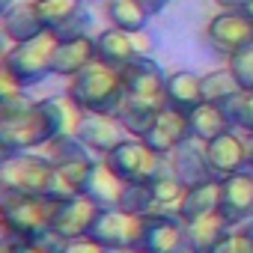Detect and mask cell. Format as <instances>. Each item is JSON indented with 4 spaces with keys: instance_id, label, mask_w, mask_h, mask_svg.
<instances>
[{
    "instance_id": "e575fe53",
    "label": "cell",
    "mask_w": 253,
    "mask_h": 253,
    "mask_svg": "<svg viewBox=\"0 0 253 253\" xmlns=\"http://www.w3.org/2000/svg\"><path fill=\"white\" fill-rule=\"evenodd\" d=\"M131 39H134V48H137L140 57H149V54L155 51V39H152V33L137 30V33H131Z\"/></svg>"
},
{
    "instance_id": "f546056e",
    "label": "cell",
    "mask_w": 253,
    "mask_h": 253,
    "mask_svg": "<svg viewBox=\"0 0 253 253\" xmlns=\"http://www.w3.org/2000/svg\"><path fill=\"white\" fill-rule=\"evenodd\" d=\"M232 128H241L247 134H253V89H241L238 95H232L226 104H223Z\"/></svg>"
},
{
    "instance_id": "9c48e42d",
    "label": "cell",
    "mask_w": 253,
    "mask_h": 253,
    "mask_svg": "<svg viewBox=\"0 0 253 253\" xmlns=\"http://www.w3.org/2000/svg\"><path fill=\"white\" fill-rule=\"evenodd\" d=\"M206 39L214 51L232 57L253 45V18L244 9H223L206 27Z\"/></svg>"
},
{
    "instance_id": "5bb4252c",
    "label": "cell",
    "mask_w": 253,
    "mask_h": 253,
    "mask_svg": "<svg viewBox=\"0 0 253 253\" xmlns=\"http://www.w3.org/2000/svg\"><path fill=\"white\" fill-rule=\"evenodd\" d=\"M170 167H173V176H176L185 188H197V185H206V182H214V179H217V173H214L211 164H209L206 143H200L197 137H191L188 143H182V146L170 155Z\"/></svg>"
},
{
    "instance_id": "1f68e13d",
    "label": "cell",
    "mask_w": 253,
    "mask_h": 253,
    "mask_svg": "<svg viewBox=\"0 0 253 253\" xmlns=\"http://www.w3.org/2000/svg\"><path fill=\"white\" fill-rule=\"evenodd\" d=\"M229 72L235 75L241 89H253V45L229 57Z\"/></svg>"
},
{
    "instance_id": "ba28073f",
    "label": "cell",
    "mask_w": 253,
    "mask_h": 253,
    "mask_svg": "<svg viewBox=\"0 0 253 253\" xmlns=\"http://www.w3.org/2000/svg\"><path fill=\"white\" fill-rule=\"evenodd\" d=\"M119 78L128 98L152 104V107H167V95H164L167 75L152 63V57H134L128 66L119 69Z\"/></svg>"
},
{
    "instance_id": "7c38bea8",
    "label": "cell",
    "mask_w": 253,
    "mask_h": 253,
    "mask_svg": "<svg viewBox=\"0 0 253 253\" xmlns=\"http://www.w3.org/2000/svg\"><path fill=\"white\" fill-rule=\"evenodd\" d=\"M191 137H194V131H191V116L182 113V110L164 107L143 140H146V146H152L158 155L170 158V155H173L182 143H188Z\"/></svg>"
},
{
    "instance_id": "8992f818",
    "label": "cell",
    "mask_w": 253,
    "mask_h": 253,
    "mask_svg": "<svg viewBox=\"0 0 253 253\" xmlns=\"http://www.w3.org/2000/svg\"><path fill=\"white\" fill-rule=\"evenodd\" d=\"M104 161L125 182H152L167 164V158L158 155L152 146H146V140H140V137L122 140L110 155H104Z\"/></svg>"
},
{
    "instance_id": "484cf974",
    "label": "cell",
    "mask_w": 253,
    "mask_h": 253,
    "mask_svg": "<svg viewBox=\"0 0 253 253\" xmlns=\"http://www.w3.org/2000/svg\"><path fill=\"white\" fill-rule=\"evenodd\" d=\"M104 15H107L110 27H119L125 33H137V30H146L152 9L143 0H107Z\"/></svg>"
},
{
    "instance_id": "ffe728a7",
    "label": "cell",
    "mask_w": 253,
    "mask_h": 253,
    "mask_svg": "<svg viewBox=\"0 0 253 253\" xmlns=\"http://www.w3.org/2000/svg\"><path fill=\"white\" fill-rule=\"evenodd\" d=\"M89 63H95V39L92 36H72V39H60L57 54H54V75L63 78H75L78 72H84Z\"/></svg>"
},
{
    "instance_id": "b9f144b4",
    "label": "cell",
    "mask_w": 253,
    "mask_h": 253,
    "mask_svg": "<svg viewBox=\"0 0 253 253\" xmlns=\"http://www.w3.org/2000/svg\"><path fill=\"white\" fill-rule=\"evenodd\" d=\"M92 3H95V0H92ZM98 3H107V0H98Z\"/></svg>"
},
{
    "instance_id": "44dd1931",
    "label": "cell",
    "mask_w": 253,
    "mask_h": 253,
    "mask_svg": "<svg viewBox=\"0 0 253 253\" xmlns=\"http://www.w3.org/2000/svg\"><path fill=\"white\" fill-rule=\"evenodd\" d=\"M134 57H140V54L134 48L131 33H125L119 27H107V30H101L95 36V60L98 63H104V66L119 72L122 66H128Z\"/></svg>"
},
{
    "instance_id": "cb8c5ba5",
    "label": "cell",
    "mask_w": 253,
    "mask_h": 253,
    "mask_svg": "<svg viewBox=\"0 0 253 253\" xmlns=\"http://www.w3.org/2000/svg\"><path fill=\"white\" fill-rule=\"evenodd\" d=\"M229 229L232 226L223 220V214L214 211V214H206L194 223H185V241H188L191 253H211Z\"/></svg>"
},
{
    "instance_id": "ac0fdd59",
    "label": "cell",
    "mask_w": 253,
    "mask_h": 253,
    "mask_svg": "<svg viewBox=\"0 0 253 253\" xmlns=\"http://www.w3.org/2000/svg\"><path fill=\"white\" fill-rule=\"evenodd\" d=\"M98 211H101V206H95L92 200H86L81 194L78 197H69V200H60L51 229H57L69 241L72 238H84V235H89V226L98 217Z\"/></svg>"
},
{
    "instance_id": "d590c367",
    "label": "cell",
    "mask_w": 253,
    "mask_h": 253,
    "mask_svg": "<svg viewBox=\"0 0 253 253\" xmlns=\"http://www.w3.org/2000/svg\"><path fill=\"white\" fill-rule=\"evenodd\" d=\"M214 3H217L220 9H241L247 0H214Z\"/></svg>"
},
{
    "instance_id": "d4e9b609",
    "label": "cell",
    "mask_w": 253,
    "mask_h": 253,
    "mask_svg": "<svg viewBox=\"0 0 253 253\" xmlns=\"http://www.w3.org/2000/svg\"><path fill=\"white\" fill-rule=\"evenodd\" d=\"M191 116V131L200 143H209L226 131H232V122L223 110V104H214V101H203L197 110L188 113Z\"/></svg>"
},
{
    "instance_id": "8fae6325",
    "label": "cell",
    "mask_w": 253,
    "mask_h": 253,
    "mask_svg": "<svg viewBox=\"0 0 253 253\" xmlns=\"http://www.w3.org/2000/svg\"><path fill=\"white\" fill-rule=\"evenodd\" d=\"M229 226H241L253 217V173L241 170L220 179V209Z\"/></svg>"
},
{
    "instance_id": "603a6c76",
    "label": "cell",
    "mask_w": 253,
    "mask_h": 253,
    "mask_svg": "<svg viewBox=\"0 0 253 253\" xmlns=\"http://www.w3.org/2000/svg\"><path fill=\"white\" fill-rule=\"evenodd\" d=\"M217 209H220V179L197 185V188H188L182 203H179V220L182 223H194V220H200L206 214H214Z\"/></svg>"
},
{
    "instance_id": "ab89813d",
    "label": "cell",
    "mask_w": 253,
    "mask_h": 253,
    "mask_svg": "<svg viewBox=\"0 0 253 253\" xmlns=\"http://www.w3.org/2000/svg\"><path fill=\"white\" fill-rule=\"evenodd\" d=\"M247 146H250V167H253V137L247 140Z\"/></svg>"
},
{
    "instance_id": "7402d4cb",
    "label": "cell",
    "mask_w": 253,
    "mask_h": 253,
    "mask_svg": "<svg viewBox=\"0 0 253 253\" xmlns=\"http://www.w3.org/2000/svg\"><path fill=\"white\" fill-rule=\"evenodd\" d=\"M164 95H167V107L191 113V110H197L206 101V95H203V78L194 75V72H173V75H167Z\"/></svg>"
},
{
    "instance_id": "277c9868",
    "label": "cell",
    "mask_w": 253,
    "mask_h": 253,
    "mask_svg": "<svg viewBox=\"0 0 253 253\" xmlns=\"http://www.w3.org/2000/svg\"><path fill=\"white\" fill-rule=\"evenodd\" d=\"M57 45H60V36L54 30H45L30 42L12 45L3 57V72H9L21 86H33L54 72Z\"/></svg>"
},
{
    "instance_id": "60d3db41",
    "label": "cell",
    "mask_w": 253,
    "mask_h": 253,
    "mask_svg": "<svg viewBox=\"0 0 253 253\" xmlns=\"http://www.w3.org/2000/svg\"><path fill=\"white\" fill-rule=\"evenodd\" d=\"M173 253H191V247L185 244V247H179V250H173Z\"/></svg>"
},
{
    "instance_id": "e0dca14e",
    "label": "cell",
    "mask_w": 253,
    "mask_h": 253,
    "mask_svg": "<svg viewBox=\"0 0 253 253\" xmlns=\"http://www.w3.org/2000/svg\"><path fill=\"white\" fill-rule=\"evenodd\" d=\"M185 223L176 214H146L140 247L143 253H173L185 247Z\"/></svg>"
},
{
    "instance_id": "836d02e7",
    "label": "cell",
    "mask_w": 253,
    "mask_h": 253,
    "mask_svg": "<svg viewBox=\"0 0 253 253\" xmlns=\"http://www.w3.org/2000/svg\"><path fill=\"white\" fill-rule=\"evenodd\" d=\"M3 253H48L45 247H39L36 241H18V238H6Z\"/></svg>"
},
{
    "instance_id": "6da1fadb",
    "label": "cell",
    "mask_w": 253,
    "mask_h": 253,
    "mask_svg": "<svg viewBox=\"0 0 253 253\" xmlns=\"http://www.w3.org/2000/svg\"><path fill=\"white\" fill-rule=\"evenodd\" d=\"M0 185L3 191L15 194H33V197H51V200H69L78 197L57 173V167L45 155L33 152H12L3 155L0 164Z\"/></svg>"
},
{
    "instance_id": "d6a6232c",
    "label": "cell",
    "mask_w": 253,
    "mask_h": 253,
    "mask_svg": "<svg viewBox=\"0 0 253 253\" xmlns=\"http://www.w3.org/2000/svg\"><path fill=\"white\" fill-rule=\"evenodd\" d=\"M63 253H110L104 244H98V241H92L89 235H84V238H72L69 244H66V250Z\"/></svg>"
},
{
    "instance_id": "4dcf8cb0",
    "label": "cell",
    "mask_w": 253,
    "mask_h": 253,
    "mask_svg": "<svg viewBox=\"0 0 253 253\" xmlns=\"http://www.w3.org/2000/svg\"><path fill=\"white\" fill-rule=\"evenodd\" d=\"M211 253H253V226L229 229Z\"/></svg>"
},
{
    "instance_id": "52a82bcc",
    "label": "cell",
    "mask_w": 253,
    "mask_h": 253,
    "mask_svg": "<svg viewBox=\"0 0 253 253\" xmlns=\"http://www.w3.org/2000/svg\"><path fill=\"white\" fill-rule=\"evenodd\" d=\"M143 223H146L143 214H131L122 209H101L89 226V238L104 244L107 250H131L140 247Z\"/></svg>"
},
{
    "instance_id": "3957f363",
    "label": "cell",
    "mask_w": 253,
    "mask_h": 253,
    "mask_svg": "<svg viewBox=\"0 0 253 253\" xmlns=\"http://www.w3.org/2000/svg\"><path fill=\"white\" fill-rule=\"evenodd\" d=\"M57 206H60V200H51V197L3 191V229H6V238L36 241L39 235H45L51 229Z\"/></svg>"
},
{
    "instance_id": "f35d334b",
    "label": "cell",
    "mask_w": 253,
    "mask_h": 253,
    "mask_svg": "<svg viewBox=\"0 0 253 253\" xmlns=\"http://www.w3.org/2000/svg\"><path fill=\"white\" fill-rule=\"evenodd\" d=\"M110 253H143V250H137V247H131V250H110Z\"/></svg>"
},
{
    "instance_id": "9a60e30c",
    "label": "cell",
    "mask_w": 253,
    "mask_h": 253,
    "mask_svg": "<svg viewBox=\"0 0 253 253\" xmlns=\"http://www.w3.org/2000/svg\"><path fill=\"white\" fill-rule=\"evenodd\" d=\"M125 188H128V182H125L122 176H116L107 167V161L101 158V161H92L89 164L86 179H84V188H81V197L92 200L101 209H119Z\"/></svg>"
},
{
    "instance_id": "4316f807",
    "label": "cell",
    "mask_w": 253,
    "mask_h": 253,
    "mask_svg": "<svg viewBox=\"0 0 253 253\" xmlns=\"http://www.w3.org/2000/svg\"><path fill=\"white\" fill-rule=\"evenodd\" d=\"M161 110L164 107H152V104H143V101H134V98H125V104H122V110L116 116L122 122V128L128 131L131 137H140L143 140L149 134V128L155 125V119H158Z\"/></svg>"
},
{
    "instance_id": "7a4b0ae2",
    "label": "cell",
    "mask_w": 253,
    "mask_h": 253,
    "mask_svg": "<svg viewBox=\"0 0 253 253\" xmlns=\"http://www.w3.org/2000/svg\"><path fill=\"white\" fill-rule=\"evenodd\" d=\"M66 92L84 107V113H110L116 116L125 104V86L116 69L104 66V63H89L84 72H78L75 78H69Z\"/></svg>"
},
{
    "instance_id": "2e32d148",
    "label": "cell",
    "mask_w": 253,
    "mask_h": 253,
    "mask_svg": "<svg viewBox=\"0 0 253 253\" xmlns=\"http://www.w3.org/2000/svg\"><path fill=\"white\" fill-rule=\"evenodd\" d=\"M206 155H209V164L217 173V179L241 173L244 167H250V146H247V140L238 137V131H226V134L209 140Z\"/></svg>"
},
{
    "instance_id": "74e56055",
    "label": "cell",
    "mask_w": 253,
    "mask_h": 253,
    "mask_svg": "<svg viewBox=\"0 0 253 253\" xmlns=\"http://www.w3.org/2000/svg\"><path fill=\"white\" fill-rule=\"evenodd\" d=\"M241 9H244V12H247V15H250V18H253V0H247V3H244V6H241Z\"/></svg>"
},
{
    "instance_id": "83f0119b",
    "label": "cell",
    "mask_w": 253,
    "mask_h": 253,
    "mask_svg": "<svg viewBox=\"0 0 253 253\" xmlns=\"http://www.w3.org/2000/svg\"><path fill=\"white\" fill-rule=\"evenodd\" d=\"M238 92H241V86H238L235 75L229 72V66H226V69H217V72L203 75V95H206V101L226 104V101H229L232 95H238Z\"/></svg>"
},
{
    "instance_id": "d6986e66",
    "label": "cell",
    "mask_w": 253,
    "mask_h": 253,
    "mask_svg": "<svg viewBox=\"0 0 253 253\" xmlns=\"http://www.w3.org/2000/svg\"><path fill=\"white\" fill-rule=\"evenodd\" d=\"M0 27H3V36L12 42V45H21V42H30L36 39L39 33H45V21L39 15V6L36 0H21V3L9 6L3 12V21H0Z\"/></svg>"
},
{
    "instance_id": "30bf717a",
    "label": "cell",
    "mask_w": 253,
    "mask_h": 253,
    "mask_svg": "<svg viewBox=\"0 0 253 253\" xmlns=\"http://www.w3.org/2000/svg\"><path fill=\"white\" fill-rule=\"evenodd\" d=\"M78 140L95 152V155H110L122 140H128V131L122 128L119 116H110V113H84L81 125H78Z\"/></svg>"
},
{
    "instance_id": "7bdbcfd3",
    "label": "cell",
    "mask_w": 253,
    "mask_h": 253,
    "mask_svg": "<svg viewBox=\"0 0 253 253\" xmlns=\"http://www.w3.org/2000/svg\"><path fill=\"white\" fill-rule=\"evenodd\" d=\"M36 3H39V0H36Z\"/></svg>"
},
{
    "instance_id": "f1b7e54d",
    "label": "cell",
    "mask_w": 253,
    "mask_h": 253,
    "mask_svg": "<svg viewBox=\"0 0 253 253\" xmlns=\"http://www.w3.org/2000/svg\"><path fill=\"white\" fill-rule=\"evenodd\" d=\"M89 149L78 140V134H69V137H54L51 143H45V158L60 167V164H69V161H81V158H89L86 155Z\"/></svg>"
},
{
    "instance_id": "4fadbf2b",
    "label": "cell",
    "mask_w": 253,
    "mask_h": 253,
    "mask_svg": "<svg viewBox=\"0 0 253 253\" xmlns=\"http://www.w3.org/2000/svg\"><path fill=\"white\" fill-rule=\"evenodd\" d=\"M39 15L48 30H54L60 39L84 36L89 27V15L84 12V0H39Z\"/></svg>"
},
{
    "instance_id": "5b68a950",
    "label": "cell",
    "mask_w": 253,
    "mask_h": 253,
    "mask_svg": "<svg viewBox=\"0 0 253 253\" xmlns=\"http://www.w3.org/2000/svg\"><path fill=\"white\" fill-rule=\"evenodd\" d=\"M51 140H54V128L39 101L18 116H0V146H3V155L30 152Z\"/></svg>"
},
{
    "instance_id": "8d00e7d4",
    "label": "cell",
    "mask_w": 253,
    "mask_h": 253,
    "mask_svg": "<svg viewBox=\"0 0 253 253\" xmlns=\"http://www.w3.org/2000/svg\"><path fill=\"white\" fill-rule=\"evenodd\" d=\"M143 3H146V6H149L152 12H158V9H164V6L170 3V0H143Z\"/></svg>"
}]
</instances>
